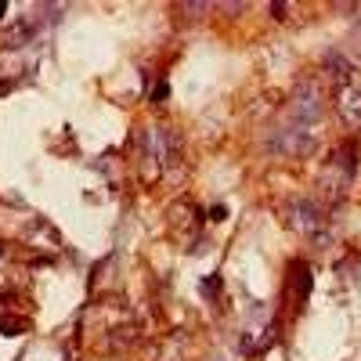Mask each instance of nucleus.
Wrapping results in <instances>:
<instances>
[{"mask_svg":"<svg viewBox=\"0 0 361 361\" xmlns=\"http://www.w3.org/2000/svg\"><path fill=\"white\" fill-rule=\"evenodd\" d=\"M340 113H343L347 123L361 127V91H354V87H343L340 91Z\"/></svg>","mask_w":361,"mask_h":361,"instance_id":"1","label":"nucleus"}]
</instances>
